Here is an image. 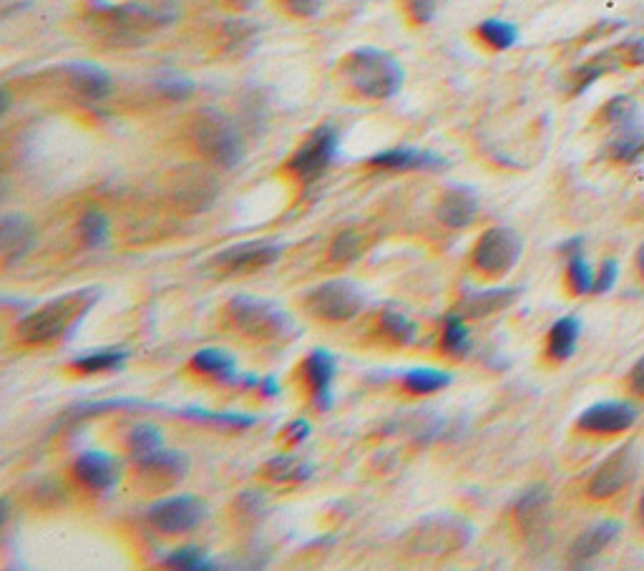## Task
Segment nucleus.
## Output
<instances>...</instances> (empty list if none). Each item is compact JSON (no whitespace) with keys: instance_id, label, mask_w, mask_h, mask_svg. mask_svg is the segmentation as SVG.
Segmentation results:
<instances>
[{"instance_id":"20e7f679","label":"nucleus","mask_w":644,"mask_h":571,"mask_svg":"<svg viewBox=\"0 0 644 571\" xmlns=\"http://www.w3.org/2000/svg\"><path fill=\"white\" fill-rule=\"evenodd\" d=\"M473 539V527L469 519L456 517V513H435V517L421 519L405 534L403 547L405 554L413 559H449L469 547Z\"/></svg>"},{"instance_id":"ddd939ff","label":"nucleus","mask_w":644,"mask_h":571,"mask_svg":"<svg viewBox=\"0 0 644 571\" xmlns=\"http://www.w3.org/2000/svg\"><path fill=\"white\" fill-rule=\"evenodd\" d=\"M73 481L89 493H109L121 481V463L107 451H87L76 455L71 465Z\"/></svg>"},{"instance_id":"9d476101","label":"nucleus","mask_w":644,"mask_h":571,"mask_svg":"<svg viewBox=\"0 0 644 571\" xmlns=\"http://www.w3.org/2000/svg\"><path fill=\"white\" fill-rule=\"evenodd\" d=\"M207 519V503L199 497L161 499L147 511L149 527L164 537H182Z\"/></svg>"},{"instance_id":"f704fd0d","label":"nucleus","mask_w":644,"mask_h":571,"mask_svg":"<svg viewBox=\"0 0 644 571\" xmlns=\"http://www.w3.org/2000/svg\"><path fill=\"white\" fill-rule=\"evenodd\" d=\"M363 252H365V237L358 230H345V232H340L333 242H330L328 260L330 264H350V262H355Z\"/></svg>"},{"instance_id":"9b49d317","label":"nucleus","mask_w":644,"mask_h":571,"mask_svg":"<svg viewBox=\"0 0 644 571\" xmlns=\"http://www.w3.org/2000/svg\"><path fill=\"white\" fill-rule=\"evenodd\" d=\"M282 252H285V247L278 242L250 240L227 247L220 254H214L212 268L220 274H234V278H240V274H252L270 268V264L280 260Z\"/></svg>"},{"instance_id":"09e8293b","label":"nucleus","mask_w":644,"mask_h":571,"mask_svg":"<svg viewBox=\"0 0 644 571\" xmlns=\"http://www.w3.org/2000/svg\"><path fill=\"white\" fill-rule=\"evenodd\" d=\"M224 3L234 8V11H250V8L258 3V0H224Z\"/></svg>"},{"instance_id":"cd10ccee","label":"nucleus","mask_w":644,"mask_h":571,"mask_svg":"<svg viewBox=\"0 0 644 571\" xmlns=\"http://www.w3.org/2000/svg\"><path fill=\"white\" fill-rule=\"evenodd\" d=\"M562 254L566 257V282L574 294H590L594 290V272L584 257L582 240H570L562 244Z\"/></svg>"},{"instance_id":"c9c22d12","label":"nucleus","mask_w":644,"mask_h":571,"mask_svg":"<svg viewBox=\"0 0 644 571\" xmlns=\"http://www.w3.org/2000/svg\"><path fill=\"white\" fill-rule=\"evenodd\" d=\"M161 564L169 569H182V571H212L217 564H212L210 557L204 554L199 547H179L172 554L161 559Z\"/></svg>"},{"instance_id":"c756f323","label":"nucleus","mask_w":644,"mask_h":571,"mask_svg":"<svg viewBox=\"0 0 644 571\" xmlns=\"http://www.w3.org/2000/svg\"><path fill=\"white\" fill-rule=\"evenodd\" d=\"M471 348H473V340H471V332L466 325V318L461 315V312H449L446 318H443V332H441V350L451 358H469L471 355Z\"/></svg>"},{"instance_id":"79ce46f5","label":"nucleus","mask_w":644,"mask_h":571,"mask_svg":"<svg viewBox=\"0 0 644 571\" xmlns=\"http://www.w3.org/2000/svg\"><path fill=\"white\" fill-rule=\"evenodd\" d=\"M614 282H617V262L604 260L600 272L594 274V290L592 292L594 294H607L614 288Z\"/></svg>"},{"instance_id":"de8ad7c7","label":"nucleus","mask_w":644,"mask_h":571,"mask_svg":"<svg viewBox=\"0 0 644 571\" xmlns=\"http://www.w3.org/2000/svg\"><path fill=\"white\" fill-rule=\"evenodd\" d=\"M258 388H260L262 398H274V395L280 393V383L274 378H262V380H258Z\"/></svg>"},{"instance_id":"7ed1b4c3","label":"nucleus","mask_w":644,"mask_h":571,"mask_svg":"<svg viewBox=\"0 0 644 571\" xmlns=\"http://www.w3.org/2000/svg\"><path fill=\"white\" fill-rule=\"evenodd\" d=\"M227 322L254 342H285L298 332V322L290 312L268 298L237 294L224 308Z\"/></svg>"},{"instance_id":"7c9ffc66","label":"nucleus","mask_w":644,"mask_h":571,"mask_svg":"<svg viewBox=\"0 0 644 571\" xmlns=\"http://www.w3.org/2000/svg\"><path fill=\"white\" fill-rule=\"evenodd\" d=\"M129 353L121 348H107L97 350V353L81 355L71 360L69 370L76 375H99V373H113V370H121L127 365Z\"/></svg>"},{"instance_id":"e433bc0d","label":"nucleus","mask_w":644,"mask_h":571,"mask_svg":"<svg viewBox=\"0 0 644 571\" xmlns=\"http://www.w3.org/2000/svg\"><path fill=\"white\" fill-rule=\"evenodd\" d=\"M612 154L620 161H637L644 154V131L634 121L622 127V134L612 141Z\"/></svg>"},{"instance_id":"412c9836","label":"nucleus","mask_w":644,"mask_h":571,"mask_svg":"<svg viewBox=\"0 0 644 571\" xmlns=\"http://www.w3.org/2000/svg\"><path fill=\"white\" fill-rule=\"evenodd\" d=\"M137 469H139L141 479L149 481L151 487L169 489L184 479L187 471H189V459L179 451L161 449L154 455H149V459L139 461Z\"/></svg>"},{"instance_id":"5701e85b","label":"nucleus","mask_w":644,"mask_h":571,"mask_svg":"<svg viewBox=\"0 0 644 571\" xmlns=\"http://www.w3.org/2000/svg\"><path fill=\"white\" fill-rule=\"evenodd\" d=\"M549 503H552V497H549V491L546 487H542V483H536V487L521 493V499L514 507V521L526 537L536 534V531L544 527Z\"/></svg>"},{"instance_id":"0eeeda50","label":"nucleus","mask_w":644,"mask_h":571,"mask_svg":"<svg viewBox=\"0 0 644 571\" xmlns=\"http://www.w3.org/2000/svg\"><path fill=\"white\" fill-rule=\"evenodd\" d=\"M174 13L164 11V3H97L93 6V23H97L103 33H109L111 38H119V41H127V38H141L154 31V28L164 26L167 21H172Z\"/></svg>"},{"instance_id":"72a5a7b5","label":"nucleus","mask_w":644,"mask_h":571,"mask_svg":"<svg viewBox=\"0 0 644 571\" xmlns=\"http://www.w3.org/2000/svg\"><path fill=\"white\" fill-rule=\"evenodd\" d=\"M476 36L489 46V49L509 51L511 46L519 41V28L504 21V18H486V21L479 23Z\"/></svg>"},{"instance_id":"f257e3e1","label":"nucleus","mask_w":644,"mask_h":571,"mask_svg":"<svg viewBox=\"0 0 644 571\" xmlns=\"http://www.w3.org/2000/svg\"><path fill=\"white\" fill-rule=\"evenodd\" d=\"M101 300L99 288H81L71 290L59 298L49 300L41 308H36L18 320L16 338L23 345H53L81 325L83 318L97 308Z\"/></svg>"},{"instance_id":"6e6552de","label":"nucleus","mask_w":644,"mask_h":571,"mask_svg":"<svg viewBox=\"0 0 644 571\" xmlns=\"http://www.w3.org/2000/svg\"><path fill=\"white\" fill-rule=\"evenodd\" d=\"M521 250H524V242H521V237L511 227H489L473 244L471 264L481 278L501 280L516 268Z\"/></svg>"},{"instance_id":"393cba45","label":"nucleus","mask_w":644,"mask_h":571,"mask_svg":"<svg viewBox=\"0 0 644 571\" xmlns=\"http://www.w3.org/2000/svg\"><path fill=\"white\" fill-rule=\"evenodd\" d=\"M375 335L395 348H409L419 340V325L405 312L388 308L375 320Z\"/></svg>"},{"instance_id":"49530a36","label":"nucleus","mask_w":644,"mask_h":571,"mask_svg":"<svg viewBox=\"0 0 644 571\" xmlns=\"http://www.w3.org/2000/svg\"><path fill=\"white\" fill-rule=\"evenodd\" d=\"M624 53H627L630 63L642 66L644 63V38H640V41H632L627 49H624Z\"/></svg>"},{"instance_id":"4c0bfd02","label":"nucleus","mask_w":644,"mask_h":571,"mask_svg":"<svg viewBox=\"0 0 644 571\" xmlns=\"http://www.w3.org/2000/svg\"><path fill=\"white\" fill-rule=\"evenodd\" d=\"M79 234H81V242L91 247V250L103 247L109 240V219L103 217L101 212H97V209H91V212L81 217Z\"/></svg>"},{"instance_id":"bb28decb","label":"nucleus","mask_w":644,"mask_h":571,"mask_svg":"<svg viewBox=\"0 0 644 571\" xmlns=\"http://www.w3.org/2000/svg\"><path fill=\"white\" fill-rule=\"evenodd\" d=\"M582 325L576 318L556 320L546 335V358L554 363H564L576 353V342H580Z\"/></svg>"},{"instance_id":"aec40b11","label":"nucleus","mask_w":644,"mask_h":571,"mask_svg":"<svg viewBox=\"0 0 644 571\" xmlns=\"http://www.w3.org/2000/svg\"><path fill=\"white\" fill-rule=\"evenodd\" d=\"M479 214V197L471 187H449L435 207V217L441 224H446L449 230H466L473 224V219Z\"/></svg>"},{"instance_id":"58836bf2","label":"nucleus","mask_w":644,"mask_h":571,"mask_svg":"<svg viewBox=\"0 0 644 571\" xmlns=\"http://www.w3.org/2000/svg\"><path fill=\"white\" fill-rule=\"evenodd\" d=\"M157 89L164 99L169 101H184L194 93V83L187 79V76H179V73H167L161 76L157 81Z\"/></svg>"},{"instance_id":"6ab92c4d","label":"nucleus","mask_w":644,"mask_h":571,"mask_svg":"<svg viewBox=\"0 0 644 571\" xmlns=\"http://www.w3.org/2000/svg\"><path fill=\"white\" fill-rule=\"evenodd\" d=\"M36 224L21 214H6L0 222V257L6 268L21 262L36 247Z\"/></svg>"},{"instance_id":"f8f14e48","label":"nucleus","mask_w":644,"mask_h":571,"mask_svg":"<svg viewBox=\"0 0 644 571\" xmlns=\"http://www.w3.org/2000/svg\"><path fill=\"white\" fill-rule=\"evenodd\" d=\"M300 373H302V380H305V388L310 390L315 411L328 413L335 401V393H333L335 375H338L335 355L322 348H315L312 353H308L305 360H302Z\"/></svg>"},{"instance_id":"37998d69","label":"nucleus","mask_w":644,"mask_h":571,"mask_svg":"<svg viewBox=\"0 0 644 571\" xmlns=\"http://www.w3.org/2000/svg\"><path fill=\"white\" fill-rule=\"evenodd\" d=\"M310 433H312V428H310V423L305 421V418H295V421H290L285 425V431L280 433V438L288 445H298V443H305L308 438H310Z\"/></svg>"},{"instance_id":"f3484780","label":"nucleus","mask_w":644,"mask_h":571,"mask_svg":"<svg viewBox=\"0 0 644 571\" xmlns=\"http://www.w3.org/2000/svg\"><path fill=\"white\" fill-rule=\"evenodd\" d=\"M66 81L73 89V93L89 103H101L111 97L113 81L107 69H101L97 63L89 61H76L63 66Z\"/></svg>"},{"instance_id":"a18cd8bd","label":"nucleus","mask_w":644,"mask_h":571,"mask_svg":"<svg viewBox=\"0 0 644 571\" xmlns=\"http://www.w3.org/2000/svg\"><path fill=\"white\" fill-rule=\"evenodd\" d=\"M630 388L634 390L637 395H644V355L634 363V368L630 370Z\"/></svg>"},{"instance_id":"ea45409f","label":"nucleus","mask_w":644,"mask_h":571,"mask_svg":"<svg viewBox=\"0 0 644 571\" xmlns=\"http://www.w3.org/2000/svg\"><path fill=\"white\" fill-rule=\"evenodd\" d=\"M234 509H237V517H240L242 521L260 519V513L264 511V497L258 491H244L237 497Z\"/></svg>"},{"instance_id":"8fccbe9b","label":"nucleus","mask_w":644,"mask_h":571,"mask_svg":"<svg viewBox=\"0 0 644 571\" xmlns=\"http://www.w3.org/2000/svg\"><path fill=\"white\" fill-rule=\"evenodd\" d=\"M637 264H640V272H642V278H644V247H642L640 254H637Z\"/></svg>"},{"instance_id":"a878e982","label":"nucleus","mask_w":644,"mask_h":571,"mask_svg":"<svg viewBox=\"0 0 644 571\" xmlns=\"http://www.w3.org/2000/svg\"><path fill=\"white\" fill-rule=\"evenodd\" d=\"M260 475L270 483H305L315 475V465L298 455H274L262 465Z\"/></svg>"},{"instance_id":"b1692460","label":"nucleus","mask_w":644,"mask_h":571,"mask_svg":"<svg viewBox=\"0 0 644 571\" xmlns=\"http://www.w3.org/2000/svg\"><path fill=\"white\" fill-rule=\"evenodd\" d=\"M620 534V523L617 521H602L594 523L584 531V534L574 541L570 549V561L574 567H582L586 561H592L607 549L614 539Z\"/></svg>"},{"instance_id":"2f4dec72","label":"nucleus","mask_w":644,"mask_h":571,"mask_svg":"<svg viewBox=\"0 0 644 571\" xmlns=\"http://www.w3.org/2000/svg\"><path fill=\"white\" fill-rule=\"evenodd\" d=\"M451 380H453V375L446 373V370L421 365V368L409 370V373L403 375V390L415 398L435 395V393H441L443 388H449Z\"/></svg>"},{"instance_id":"f03ea898","label":"nucleus","mask_w":644,"mask_h":571,"mask_svg":"<svg viewBox=\"0 0 644 571\" xmlns=\"http://www.w3.org/2000/svg\"><path fill=\"white\" fill-rule=\"evenodd\" d=\"M345 83L368 101H388L398 97L405 83V71L393 53L373 46L350 51L340 66Z\"/></svg>"},{"instance_id":"2eb2a0df","label":"nucleus","mask_w":644,"mask_h":571,"mask_svg":"<svg viewBox=\"0 0 644 571\" xmlns=\"http://www.w3.org/2000/svg\"><path fill=\"white\" fill-rule=\"evenodd\" d=\"M632 473H634V459H632L630 449L614 451L610 459L592 473L586 493H590L592 499H600V501L617 497V493L630 483Z\"/></svg>"},{"instance_id":"473e14b6","label":"nucleus","mask_w":644,"mask_h":571,"mask_svg":"<svg viewBox=\"0 0 644 571\" xmlns=\"http://www.w3.org/2000/svg\"><path fill=\"white\" fill-rule=\"evenodd\" d=\"M161 449H164V433L154 423H137L127 433V453L134 463L149 459V455H154Z\"/></svg>"},{"instance_id":"1a4fd4ad","label":"nucleus","mask_w":644,"mask_h":571,"mask_svg":"<svg viewBox=\"0 0 644 571\" xmlns=\"http://www.w3.org/2000/svg\"><path fill=\"white\" fill-rule=\"evenodd\" d=\"M340 134L333 123H320L310 137L295 149L288 161V171L300 184H312L325 174L330 164L338 159Z\"/></svg>"},{"instance_id":"c03bdc74","label":"nucleus","mask_w":644,"mask_h":571,"mask_svg":"<svg viewBox=\"0 0 644 571\" xmlns=\"http://www.w3.org/2000/svg\"><path fill=\"white\" fill-rule=\"evenodd\" d=\"M282 3L298 18H315L322 8V0H282Z\"/></svg>"},{"instance_id":"423d86ee","label":"nucleus","mask_w":644,"mask_h":571,"mask_svg":"<svg viewBox=\"0 0 644 571\" xmlns=\"http://www.w3.org/2000/svg\"><path fill=\"white\" fill-rule=\"evenodd\" d=\"M365 290L353 280H328L305 292L302 310L325 325H345L365 310Z\"/></svg>"},{"instance_id":"4468645a","label":"nucleus","mask_w":644,"mask_h":571,"mask_svg":"<svg viewBox=\"0 0 644 571\" xmlns=\"http://www.w3.org/2000/svg\"><path fill=\"white\" fill-rule=\"evenodd\" d=\"M634 421H637V411L630 403L607 401L586 408L576 421V428L592 435H617L632 428Z\"/></svg>"},{"instance_id":"dca6fc26","label":"nucleus","mask_w":644,"mask_h":571,"mask_svg":"<svg viewBox=\"0 0 644 571\" xmlns=\"http://www.w3.org/2000/svg\"><path fill=\"white\" fill-rule=\"evenodd\" d=\"M368 167L383 171H441L449 167V161L429 149L395 147L378 151V154L368 159Z\"/></svg>"},{"instance_id":"39448f33","label":"nucleus","mask_w":644,"mask_h":571,"mask_svg":"<svg viewBox=\"0 0 644 571\" xmlns=\"http://www.w3.org/2000/svg\"><path fill=\"white\" fill-rule=\"evenodd\" d=\"M192 141L199 154L220 169H234L244 157L237 123L217 109H202L192 121Z\"/></svg>"},{"instance_id":"c85d7f7f","label":"nucleus","mask_w":644,"mask_h":571,"mask_svg":"<svg viewBox=\"0 0 644 571\" xmlns=\"http://www.w3.org/2000/svg\"><path fill=\"white\" fill-rule=\"evenodd\" d=\"M214 194H217L214 179L210 174H202V171H187L177 184V199L184 207L189 204L192 209H204L212 202Z\"/></svg>"},{"instance_id":"4be33fe9","label":"nucleus","mask_w":644,"mask_h":571,"mask_svg":"<svg viewBox=\"0 0 644 571\" xmlns=\"http://www.w3.org/2000/svg\"><path fill=\"white\" fill-rule=\"evenodd\" d=\"M189 370L199 378H210L217 383H234L240 378V368L232 353L222 348H202L189 358Z\"/></svg>"},{"instance_id":"a211bd4d","label":"nucleus","mask_w":644,"mask_h":571,"mask_svg":"<svg viewBox=\"0 0 644 571\" xmlns=\"http://www.w3.org/2000/svg\"><path fill=\"white\" fill-rule=\"evenodd\" d=\"M519 288H463L461 298L456 302V312H461L466 320H483L496 315V312L506 310L519 298Z\"/></svg>"},{"instance_id":"3c124183","label":"nucleus","mask_w":644,"mask_h":571,"mask_svg":"<svg viewBox=\"0 0 644 571\" xmlns=\"http://www.w3.org/2000/svg\"><path fill=\"white\" fill-rule=\"evenodd\" d=\"M640 519H642V527H644V493H642V499H640Z\"/></svg>"},{"instance_id":"a19ab883","label":"nucleus","mask_w":644,"mask_h":571,"mask_svg":"<svg viewBox=\"0 0 644 571\" xmlns=\"http://www.w3.org/2000/svg\"><path fill=\"white\" fill-rule=\"evenodd\" d=\"M403 8H405V16H409L415 26H425L435 18V11H439V0H403Z\"/></svg>"}]
</instances>
